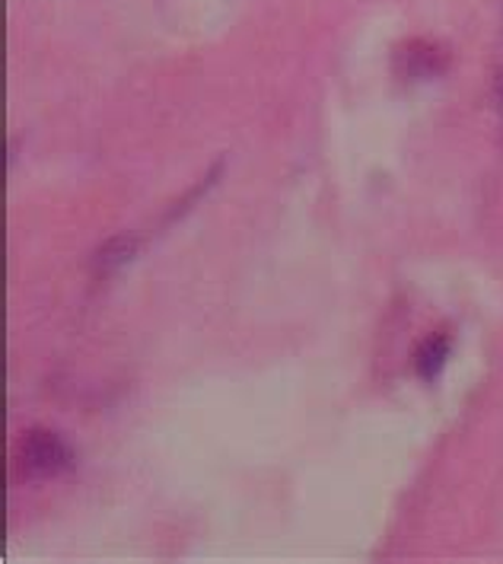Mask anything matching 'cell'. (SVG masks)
<instances>
[{
    "label": "cell",
    "mask_w": 503,
    "mask_h": 564,
    "mask_svg": "<svg viewBox=\"0 0 503 564\" xmlns=\"http://www.w3.org/2000/svg\"><path fill=\"white\" fill-rule=\"evenodd\" d=\"M446 360H449V335H446V332H434L430 338H424V341L417 345V377H420V380H437L440 370L446 367Z\"/></svg>",
    "instance_id": "cell-4"
},
{
    "label": "cell",
    "mask_w": 503,
    "mask_h": 564,
    "mask_svg": "<svg viewBox=\"0 0 503 564\" xmlns=\"http://www.w3.org/2000/svg\"><path fill=\"white\" fill-rule=\"evenodd\" d=\"M74 466V449L55 431H30L20 444V469L32 478H52Z\"/></svg>",
    "instance_id": "cell-1"
},
{
    "label": "cell",
    "mask_w": 503,
    "mask_h": 564,
    "mask_svg": "<svg viewBox=\"0 0 503 564\" xmlns=\"http://www.w3.org/2000/svg\"><path fill=\"white\" fill-rule=\"evenodd\" d=\"M138 246H141L138 237H128V234L106 239V242L92 252V271H96L99 278L119 271V268H124L134 256H138Z\"/></svg>",
    "instance_id": "cell-3"
},
{
    "label": "cell",
    "mask_w": 503,
    "mask_h": 564,
    "mask_svg": "<svg viewBox=\"0 0 503 564\" xmlns=\"http://www.w3.org/2000/svg\"><path fill=\"white\" fill-rule=\"evenodd\" d=\"M446 48L430 39H412L402 48H395V64L408 80H430L446 70Z\"/></svg>",
    "instance_id": "cell-2"
}]
</instances>
